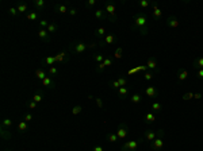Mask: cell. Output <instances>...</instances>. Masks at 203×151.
Returning a JSON list of instances; mask_svg holds the SVG:
<instances>
[{
    "label": "cell",
    "instance_id": "cell-1",
    "mask_svg": "<svg viewBox=\"0 0 203 151\" xmlns=\"http://www.w3.org/2000/svg\"><path fill=\"white\" fill-rule=\"evenodd\" d=\"M131 30L138 31L141 35H146L149 32V19L144 11H138L137 13H134Z\"/></svg>",
    "mask_w": 203,
    "mask_h": 151
},
{
    "label": "cell",
    "instance_id": "cell-2",
    "mask_svg": "<svg viewBox=\"0 0 203 151\" xmlns=\"http://www.w3.org/2000/svg\"><path fill=\"white\" fill-rule=\"evenodd\" d=\"M163 136H164V129L163 128H159V129H156V131H153V129H146L145 133H144V139L149 143H152L155 139H157V138H163Z\"/></svg>",
    "mask_w": 203,
    "mask_h": 151
},
{
    "label": "cell",
    "instance_id": "cell-3",
    "mask_svg": "<svg viewBox=\"0 0 203 151\" xmlns=\"http://www.w3.org/2000/svg\"><path fill=\"white\" fill-rule=\"evenodd\" d=\"M145 139H138V140H129L121 147V151H137L138 144L142 143Z\"/></svg>",
    "mask_w": 203,
    "mask_h": 151
},
{
    "label": "cell",
    "instance_id": "cell-4",
    "mask_svg": "<svg viewBox=\"0 0 203 151\" xmlns=\"http://www.w3.org/2000/svg\"><path fill=\"white\" fill-rule=\"evenodd\" d=\"M116 136H118V139H121V140H123V139L127 138L129 135V125L126 124V123H121L119 125H118V128H116Z\"/></svg>",
    "mask_w": 203,
    "mask_h": 151
},
{
    "label": "cell",
    "instance_id": "cell-5",
    "mask_svg": "<svg viewBox=\"0 0 203 151\" xmlns=\"http://www.w3.org/2000/svg\"><path fill=\"white\" fill-rule=\"evenodd\" d=\"M72 51L75 54H81V53H84L85 50L88 49V44H85L84 42H76L75 44H72Z\"/></svg>",
    "mask_w": 203,
    "mask_h": 151
},
{
    "label": "cell",
    "instance_id": "cell-6",
    "mask_svg": "<svg viewBox=\"0 0 203 151\" xmlns=\"http://www.w3.org/2000/svg\"><path fill=\"white\" fill-rule=\"evenodd\" d=\"M165 24L169 28H177V27L180 26V22H179V19L175 15H169L167 18V20H165Z\"/></svg>",
    "mask_w": 203,
    "mask_h": 151
},
{
    "label": "cell",
    "instance_id": "cell-7",
    "mask_svg": "<svg viewBox=\"0 0 203 151\" xmlns=\"http://www.w3.org/2000/svg\"><path fill=\"white\" fill-rule=\"evenodd\" d=\"M149 147L152 148L153 151H160V150H163V147H164V140L163 138H157L155 139L152 143H149Z\"/></svg>",
    "mask_w": 203,
    "mask_h": 151
},
{
    "label": "cell",
    "instance_id": "cell-8",
    "mask_svg": "<svg viewBox=\"0 0 203 151\" xmlns=\"http://www.w3.org/2000/svg\"><path fill=\"white\" fill-rule=\"evenodd\" d=\"M146 67L149 69V70H155V71H159L160 67H159V63H157V59L155 57H150L148 59V62H146Z\"/></svg>",
    "mask_w": 203,
    "mask_h": 151
},
{
    "label": "cell",
    "instance_id": "cell-9",
    "mask_svg": "<svg viewBox=\"0 0 203 151\" xmlns=\"http://www.w3.org/2000/svg\"><path fill=\"white\" fill-rule=\"evenodd\" d=\"M115 42H116V36H115L114 34H108V35L104 36V39L99 42V44H100V46H106V44H112V43H115Z\"/></svg>",
    "mask_w": 203,
    "mask_h": 151
},
{
    "label": "cell",
    "instance_id": "cell-10",
    "mask_svg": "<svg viewBox=\"0 0 203 151\" xmlns=\"http://www.w3.org/2000/svg\"><path fill=\"white\" fill-rule=\"evenodd\" d=\"M42 85L46 86V88H49V89H54V88H56V82L53 81L52 76H46L44 80H42Z\"/></svg>",
    "mask_w": 203,
    "mask_h": 151
},
{
    "label": "cell",
    "instance_id": "cell-11",
    "mask_svg": "<svg viewBox=\"0 0 203 151\" xmlns=\"http://www.w3.org/2000/svg\"><path fill=\"white\" fill-rule=\"evenodd\" d=\"M145 94L148 96V97H150V98H157V96H159V92H157V89H156L155 86L149 85V86L145 89Z\"/></svg>",
    "mask_w": 203,
    "mask_h": 151
},
{
    "label": "cell",
    "instance_id": "cell-12",
    "mask_svg": "<svg viewBox=\"0 0 203 151\" xmlns=\"http://www.w3.org/2000/svg\"><path fill=\"white\" fill-rule=\"evenodd\" d=\"M116 93H118V97H119L121 100H125L129 94V89L126 88V86H121V88L116 90Z\"/></svg>",
    "mask_w": 203,
    "mask_h": 151
},
{
    "label": "cell",
    "instance_id": "cell-13",
    "mask_svg": "<svg viewBox=\"0 0 203 151\" xmlns=\"http://www.w3.org/2000/svg\"><path fill=\"white\" fill-rule=\"evenodd\" d=\"M107 16H108V13L104 9H96L95 11V18L99 19V20H104V19H107Z\"/></svg>",
    "mask_w": 203,
    "mask_h": 151
},
{
    "label": "cell",
    "instance_id": "cell-14",
    "mask_svg": "<svg viewBox=\"0 0 203 151\" xmlns=\"http://www.w3.org/2000/svg\"><path fill=\"white\" fill-rule=\"evenodd\" d=\"M187 77H188V71L185 70V69H179V71H177V78H179V81H185Z\"/></svg>",
    "mask_w": 203,
    "mask_h": 151
},
{
    "label": "cell",
    "instance_id": "cell-15",
    "mask_svg": "<svg viewBox=\"0 0 203 151\" xmlns=\"http://www.w3.org/2000/svg\"><path fill=\"white\" fill-rule=\"evenodd\" d=\"M115 9H116V7H115L114 3H107L106 12L108 13V15H111V16H115Z\"/></svg>",
    "mask_w": 203,
    "mask_h": 151
},
{
    "label": "cell",
    "instance_id": "cell-16",
    "mask_svg": "<svg viewBox=\"0 0 203 151\" xmlns=\"http://www.w3.org/2000/svg\"><path fill=\"white\" fill-rule=\"evenodd\" d=\"M0 133H1V138L4 139V140H8V139H11V132L8 131V128H5V127H1V129H0Z\"/></svg>",
    "mask_w": 203,
    "mask_h": 151
},
{
    "label": "cell",
    "instance_id": "cell-17",
    "mask_svg": "<svg viewBox=\"0 0 203 151\" xmlns=\"http://www.w3.org/2000/svg\"><path fill=\"white\" fill-rule=\"evenodd\" d=\"M18 129H19V132L20 133H25L27 129H29V124H27L25 120H20L19 124H18Z\"/></svg>",
    "mask_w": 203,
    "mask_h": 151
},
{
    "label": "cell",
    "instance_id": "cell-18",
    "mask_svg": "<svg viewBox=\"0 0 203 151\" xmlns=\"http://www.w3.org/2000/svg\"><path fill=\"white\" fill-rule=\"evenodd\" d=\"M16 9H18L19 13H26L27 11H29V5H27L26 3H19V4L16 5Z\"/></svg>",
    "mask_w": 203,
    "mask_h": 151
},
{
    "label": "cell",
    "instance_id": "cell-19",
    "mask_svg": "<svg viewBox=\"0 0 203 151\" xmlns=\"http://www.w3.org/2000/svg\"><path fill=\"white\" fill-rule=\"evenodd\" d=\"M156 120V116L155 113H152V112H148L145 115V123H148V124H152V123H155Z\"/></svg>",
    "mask_w": 203,
    "mask_h": 151
},
{
    "label": "cell",
    "instance_id": "cell-20",
    "mask_svg": "<svg viewBox=\"0 0 203 151\" xmlns=\"http://www.w3.org/2000/svg\"><path fill=\"white\" fill-rule=\"evenodd\" d=\"M54 9H56L57 12H60V13H65V12H68V11H69V9H68V7H66L65 4H56Z\"/></svg>",
    "mask_w": 203,
    "mask_h": 151
},
{
    "label": "cell",
    "instance_id": "cell-21",
    "mask_svg": "<svg viewBox=\"0 0 203 151\" xmlns=\"http://www.w3.org/2000/svg\"><path fill=\"white\" fill-rule=\"evenodd\" d=\"M38 36H40L41 39H44V40H49V32H48V30L41 28L40 31H38Z\"/></svg>",
    "mask_w": 203,
    "mask_h": 151
},
{
    "label": "cell",
    "instance_id": "cell-22",
    "mask_svg": "<svg viewBox=\"0 0 203 151\" xmlns=\"http://www.w3.org/2000/svg\"><path fill=\"white\" fill-rule=\"evenodd\" d=\"M38 18H40L38 11H30V12L27 13V19H29V20H37Z\"/></svg>",
    "mask_w": 203,
    "mask_h": 151
},
{
    "label": "cell",
    "instance_id": "cell-23",
    "mask_svg": "<svg viewBox=\"0 0 203 151\" xmlns=\"http://www.w3.org/2000/svg\"><path fill=\"white\" fill-rule=\"evenodd\" d=\"M106 35V27H99L96 31H95V36L96 38H102V36Z\"/></svg>",
    "mask_w": 203,
    "mask_h": 151
},
{
    "label": "cell",
    "instance_id": "cell-24",
    "mask_svg": "<svg viewBox=\"0 0 203 151\" xmlns=\"http://www.w3.org/2000/svg\"><path fill=\"white\" fill-rule=\"evenodd\" d=\"M107 140L110 143H115L118 140V136H116V133L115 132H108L107 133Z\"/></svg>",
    "mask_w": 203,
    "mask_h": 151
},
{
    "label": "cell",
    "instance_id": "cell-25",
    "mask_svg": "<svg viewBox=\"0 0 203 151\" xmlns=\"http://www.w3.org/2000/svg\"><path fill=\"white\" fill-rule=\"evenodd\" d=\"M161 15H163V12H161V9H160L159 7H155V8H153V18H155L156 20H160V18H161Z\"/></svg>",
    "mask_w": 203,
    "mask_h": 151
},
{
    "label": "cell",
    "instance_id": "cell-26",
    "mask_svg": "<svg viewBox=\"0 0 203 151\" xmlns=\"http://www.w3.org/2000/svg\"><path fill=\"white\" fill-rule=\"evenodd\" d=\"M130 101H131L133 104H138V102H141V101H142V97H141V94H138V93L133 94L131 97H130Z\"/></svg>",
    "mask_w": 203,
    "mask_h": 151
},
{
    "label": "cell",
    "instance_id": "cell-27",
    "mask_svg": "<svg viewBox=\"0 0 203 151\" xmlns=\"http://www.w3.org/2000/svg\"><path fill=\"white\" fill-rule=\"evenodd\" d=\"M56 58V62H64L66 61V53H58L57 55H54Z\"/></svg>",
    "mask_w": 203,
    "mask_h": 151
},
{
    "label": "cell",
    "instance_id": "cell-28",
    "mask_svg": "<svg viewBox=\"0 0 203 151\" xmlns=\"http://www.w3.org/2000/svg\"><path fill=\"white\" fill-rule=\"evenodd\" d=\"M35 77L38 78V80H44L45 77H46V73H45V70H42V69H37L35 70Z\"/></svg>",
    "mask_w": 203,
    "mask_h": 151
},
{
    "label": "cell",
    "instance_id": "cell-29",
    "mask_svg": "<svg viewBox=\"0 0 203 151\" xmlns=\"http://www.w3.org/2000/svg\"><path fill=\"white\" fill-rule=\"evenodd\" d=\"M152 109H153L155 112H161V111H163V105H161V102L155 101L153 104H152Z\"/></svg>",
    "mask_w": 203,
    "mask_h": 151
},
{
    "label": "cell",
    "instance_id": "cell-30",
    "mask_svg": "<svg viewBox=\"0 0 203 151\" xmlns=\"http://www.w3.org/2000/svg\"><path fill=\"white\" fill-rule=\"evenodd\" d=\"M57 28H58V27H57V24L52 22V23H49V26H48V28H46V30H48V32H49V34H53V32H56V31H57Z\"/></svg>",
    "mask_w": 203,
    "mask_h": 151
},
{
    "label": "cell",
    "instance_id": "cell-31",
    "mask_svg": "<svg viewBox=\"0 0 203 151\" xmlns=\"http://www.w3.org/2000/svg\"><path fill=\"white\" fill-rule=\"evenodd\" d=\"M34 5H35V11H41V9L45 7V0H35L34 1Z\"/></svg>",
    "mask_w": 203,
    "mask_h": 151
},
{
    "label": "cell",
    "instance_id": "cell-32",
    "mask_svg": "<svg viewBox=\"0 0 203 151\" xmlns=\"http://www.w3.org/2000/svg\"><path fill=\"white\" fill-rule=\"evenodd\" d=\"M194 66L198 67V69H203V57H199V58H196V59H195Z\"/></svg>",
    "mask_w": 203,
    "mask_h": 151
},
{
    "label": "cell",
    "instance_id": "cell-33",
    "mask_svg": "<svg viewBox=\"0 0 203 151\" xmlns=\"http://www.w3.org/2000/svg\"><path fill=\"white\" fill-rule=\"evenodd\" d=\"M33 100H34L37 104H38V102H41L42 100H44V93H42V92H41V93H40V92H38V93H35L34 96H33Z\"/></svg>",
    "mask_w": 203,
    "mask_h": 151
},
{
    "label": "cell",
    "instance_id": "cell-34",
    "mask_svg": "<svg viewBox=\"0 0 203 151\" xmlns=\"http://www.w3.org/2000/svg\"><path fill=\"white\" fill-rule=\"evenodd\" d=\"M54 62H56V58H54V57H46V58H45V65H48L49 67L53 66Z\"/></svg>",
    "mask_w": 203,
    "mask_h": 151
},
{
    "label": "cell",
    "instance_id": "cell-35",
    "mask_svg": "<svg viewBox=\"0 0 203 151\" xmlns=\"http://www.w3.org/2000/svg\"><path fill=\"white\" fill-rule=\"evenodd\" d=\"M110 88H111V89H114V90H118V89L121 88V85H119V82H118V80H112V81H110Z\"/></svg>",
    "mask_w": 203,
    "mask_h": 151
},
{
    "label": "cell",
    "instance_id": "cell-36",
    "mask_svg": "<svg viewBox=\"0 0 203 151\" xmlns=\"http://www.w3.org/2000/svg\"><path fill=\"white\" fill-rule=\"evenodd\" d=\"M116 80H118V82H119L121 86H126V85H127V78H126L125 76H119Z\"/></svg>",
    "mask_w": 203,
    "mask_h": 151
},
{
    "label": "cell",
    "instance_id": "cell-37",
    "mask_svg": "<svg viewBox=\"0 0 203 151\" xmlns=\"http://www.w3.org/2000/svg\"><path fill=\"white\" fill-rule=\"evenodd\" d=\"M11 125H12V120H11V119H3V121H1V127L10 128Z\"/></svg>",
    "mask_w": 203,
    "mask_h": 151
},
{
    "label": "cell",
    "instance_id": "cell-38",
    "mask_svg": "<svg viewBox=\"0 0 203 151\" xmlns=\"http://www.w3.org/2000/svg\"><path fill=\"white\" fill-rule=\"evenodd\" d=\"M26 105L30 108V109H35V108H37V102L31 98V100H27V101H26Z\"/></svg>",
    "mask_w": 203,
    "mask_h": 151
},
{
    "label": "cell",
    "instance_id": "cell-39",
    "mask_svg": "<svg viewBox=\"0 0 203 151\" xmlns=\"http://www.w3.org/2000/svg\"><path fill=\"white\" fill-rule=\"evenodd\" d=\"M49 74L52 76V77L57 76V74H58V69L54 66V65H53V66H50V67H49Z\"/></svg>",
    "mask_w": 203,
    "mask_h": 151
},
{
    "label": "cell",
    "instance_id": "cell-40",
    "mask_svg": "<svg viewBox=\"0 0 203 151\" xmlns=\"http://www.w3.org/2000/svg\"><path fill=\"white\" fill-rule=\"evenodd\" d=\"M93 59H95L97 63H102L104 61V55H103V54H95V55H93Z\"/></svg>",
    "mask_w": 203,
    "mask_h": 151
},
{
    "label": "cell",
    "instance_id": "cell-41",
    "mask_svg": "<svg viewBox=\"0 0 203 151\" xmlns=\"http://www.w3.org/2000/svg\"><path fill=\"white\" fill-rule=\"evenodd\" d=\"M123 49L122 47H118V49L115 50V54H114V57L116 58V59H119V58H122V55H123Z\"/></svg>",
    "mask_w": 203,
    "mask_h": 151
},
{
    "label": "cell",
    "instance_id": "cell-42",
    "mask_svg": "<svg viewBox=\"0 0 203 151\" xmlns=\"http://www.w3.org/2000/svg\"><path fill=\"white\" fill-rule=\"evenodd\" d=\"M140 7L141 8H148V7H150V1L149 0H140Z\"/></svg>",
    "mask_w": 203,
    "mask_h": 151
},
{
    "label": "cell",
    "instance_id": "cell-43",
    "mask_svg": "<svg viewBox=\"0 0 203 151\" xmlns=\"http://www.w3.org/2000/svg\"><path fill=\"white\" fill-rule=\"evenodd\" d=\"M81 111H83V107H81V105H76V107L72 109V115H79Z\"/></svg>",
    "mask_w": 203,
    "mask_h": 151
},
{
    "label": "cell",
    "instance_id": "cell-44",
    "mask_svg": "<svg viewBox=\"0 0 203 151\" xmlns=\"http://www.w3.org/2000/svg\"><path fill=\"white\" fill-rule=\"evenodd\" d=\"M48 26H49L48 20H46V19H41V20H40V27H41V28H45V30H46Z\"/></svg>",
    "mask_w": 203,
    "mask_h": 151
},
{
    "label": "cell",
    "instance_id": "cell-45",
    "mask_svg": "<svg viewBox=\"0 0 203 151\" xmlns=\"http://www.w3.org/2000/svg\"><path fill=\"white\" fill-rule=\"evenodd\" d=\"M191 98H194V93L192 92H187V93H184L183 94V100H191Z\"/></svg>",
    "mask_w": 203,
    "mask_h": 151
},
{
    "label": "cell",
    "instance_id": "cell-46",
    "mask_svg": "<svg viewBox=\"0 0 203 151\" xmlns=\"http://www.w3.org/2000/svg\"><path fill=\"white\" fill-rule=\"evenodd\" d=\"M95 101H96L97 107L100 108V109H104V104H103V100L100 97H95Z\"/></svg>",
    "mask_w": 203,
    "mask_h": 151
},
{
    "label": "cell",
    "instance_id": "cell-47",
    "mask_svg": "<svg viewBox=\"0 0 203 151\" xmlns=\"http://www.w3.org/2000/svg\"><path fill=\"white\" fill-rule=\"evenodd\" d=\"M8 13L11 16H16L19 12H18V9H16V7H11V8L8 9Z\"/></svg>",
    "mask_w": 203,
    "mask_h": 151
},
{
    "label": "cell",
    "instance_id": "cell-48",
    "mask_svg": "<svg viewBox=\"0 0 203 151\" xmlns=\"http://www.w3.org/2000/svg\"><path fill=\"white\" fill-rule=\"evenodd\" d=\"M144 78H145L146 81H150V80H153V74L150 73V71H145L144 73Z\"/></svg>",
    "mask_w": 203,
    "mask_h": 151
},
{
    "label": "cell",
    "instance_id": "cell-49",
    "mask_svg": "<svg viewBox=\"0 0 203 151\" xmlns=\"http://www.w3.org/2000/svg\"><path fill=\"white\" fill-rule=\"evenodd\" d=\"M103 65H104V66H111V65H112V59H111V58H104V61H103Z\"/></svg>",
    "mask_w": 203,
    "mask_h": 151
},
{
    "label": "cell",
    "instance_id": "cell-50",
    "mask_svg": "<svg viewBox=\"0 0 203 151\" xmlns=\"http://www.w3.org/2000/svg\"><path fill=\"white\" fill-rule=\"evenodd\" d=\"M23 120H25L26 123H29V121L33 120V115H31V113H26V115L23 116Z\"/></svg>",
    "mask_w": 203,
    "mask_h": 151
},
{
    "label": "cell",
    "instance_id": "cell-51",
    "mask_svg": "<svg viewBox=\"0 0 203 151\" xmlns=\"http://www.w3.org/2000/svg\"><path fill=\"white\" fill-rule=\"evenodd\" d=\"M68 12H69V15H71V16H75V15H77V9H76L75 7H72V8H69V11H68Z\"/></svg>",
    "mask_w": 203,
    "mask_h": 151
},
{
    "label": "cell",
    "instance_id": "cell-52",
    "mask_svg": "<svg viewBox=\"0 0 203 151\" xmlns=\"http://www.w3.org/2000/svg\"><path fill=\"white\" fill-rule=\"evenodd\" d=\"M95 4H96V0H88V1H87V5H88V7H93Z\"/></svg>",
    "mask_w": 203,
    "mask_h": 151
},
{
    "label": "cell",
    "instance_id": "cell-53",
    "mask_svg": "<svg viewBox=\"0 0 203 151\" xmlns=\"http://www.w3.org/2000/svg\"><path fill=\"white\" fill-rule=\"evenodd\" d=\"M107 19H108L111 23H115V22H116V16H111V15H108V16H107Z\"/></svg>",
    "mask_w": 203,
    "mask_h": 151
},
{
    "label": "cell",
    "instance_id": "cell-54",
    "mask_svg": "<svg viewBox=\"0 0 203 151\" xmlns=\"http://www.w3.org/2000/svg\"><path fill=\"white\" fill-rule=\"evenodd\" d=\"M196 74H198V78H203V69H199Z\"/></svg>",
    "mask_w": 203,
    "mask_h": 151
},
{
    "label": "cell",
    "instance_id": "cell-55",
    "mask_svg": "<svg viewBox=\"0 0 203 151\" xmlns=\"http://www.w3.org/2000/svg\"><path fill=\"white\" fill-rule=\"evenodd\" d=\"M92 151H103V147H102V146H95L92 148Z\"/></svg>",
    "mask_w": 203,
    "mask_h": 151
},
{
    "label": "cell",
    "instance_id": "cell-56",
    "mask_svg": "<svg viewBox=\"0 0 203 151\" xmlns=\"http://www.w3.org/2000/svg\"><path fill=\"white\" fill-rule=\"evenodd\" d=\"M194 98H196V100L202 98V93H194Z\"/></svg>",
    "mask_w": 203,
    "mask_h": 151
},
{
    "label": "cell",
    "instance_id": "cell-57",
    "mask_svg": "<svg viewBox=\"0 0 203 151\" xmlns=\"http://www.w3.org/2000/svg\"><path fill=\"white\" fill-rule=\"evenodd\" d=\"M7 151H11V150H7Z\"/></svg>",
    "mask_w": 203,
    "mask_h": 151
}]
</instances>
